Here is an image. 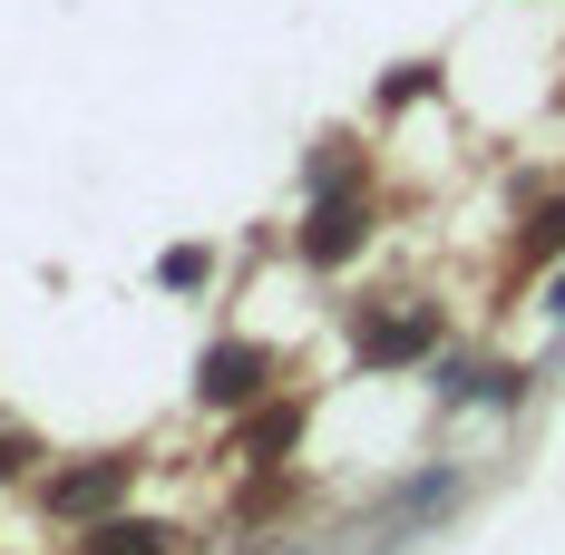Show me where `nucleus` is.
Listing matches in <instances>:
<instances>
[{
	"label": "nucleus",
	"mask_w": 565,
	"mask_h": 555,
	"mask_svg": "<svg viewBox=\"0 0 565 555\" xmlns=\"http://www.w3.org/2000/svg\"><path fill=\"white\" fill-rule=\"evenodd\" d=\"M98 555H157V536H147V526H108V546Z\"/></svg>",
	"instance_id": "f03ea898"
},
{
	"label": "nucleus",
	"mask_w": 565,
	"mask_h": 555,
	"mask_svg": "<svg viewBox=\"0 0 565 555\" xmlns=\"http://www.w3.org/2000/svg\"><path fill=\"white\" fill-rule=\"evenodd\" d=\"M556 322H565V282H556Z\"/></svg>",
	"instance_id": "7ed1b4c3"
},
{
	"label": "nucleus",
	"mask_w": 565,
	"mask_h": 555,
	"mask_svg": "<svg viewBox=\"0 0 565 555\" xmlns=\"http://www.w3.org/2000/svg\"><path fill=\"white\" fill-rule=\"evenodd\" d=\"M117 478H127V458H108V468H88V478H58V488H50V506H58V516H78V506H98V498H108Z\"/></svg>",
	"instance_id": "f257e3e1"
}]
</instances>
